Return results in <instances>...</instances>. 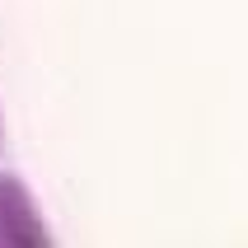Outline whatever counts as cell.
I'll return each mask as SVG.
<instances>
[{
    "instance_id": "6da1fadb",
    "label": "cell",
    "mask_w": 248,
    "mask_h": 248,
    "mask_svg": "<svg viewBox=\"0 0 248 248\" xmlns=\"http://www.w3.org/2000/svg\"><path fill=\"white\" fill-rule=\"evenodd\" d=\"M47 230L19 178H0V248H42Z\"/></svg>"
}]
</instances>
